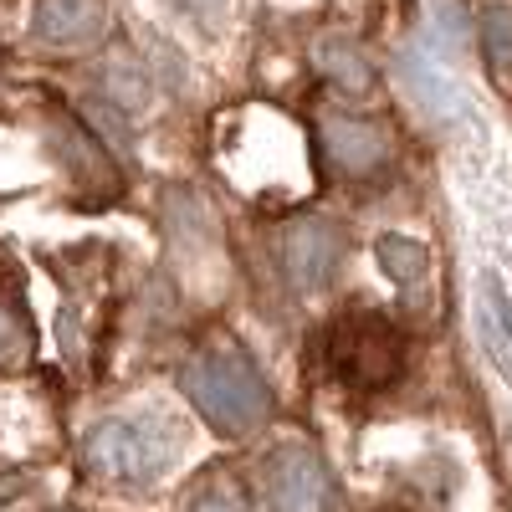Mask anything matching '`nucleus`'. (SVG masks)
Masks as SVG:
<instances>
[{
  "label": "nucleus",
  "instance_id": "obj_13",
  "mask_svg": "<svg viewBox=\"0 0 512 512\" xmlns=\"http://www.w3.org/2000/svg\"><path fill=\"white\" fill-rule=\"evenodd\" d=\"M103 98H113L118 108H144V98H149V82H144L139 62L113 57V62H108V72H103Z\"/></svg>",
  "mask_w": 512,
  "mask_h": 512
},
{
  "label": "nucleus",
  "instance_id": "obj_9",
  "mask_svg": "<svg viewBox=\"0 0 512 512\" xmlns=\"http://www.w3.org/2000/svg\"><path fill=\"white\" fill-rule=\"evenodd\" d=\"M313 57H318V67H323V77L333 82V88H344V93H369L374 88V62L364 57V47L354 36H323L318 47H313Z\"/></svg>",
  "mask_w": 512,
  "mask_h": 512
},
{
  "label": "nucleus",
  "instance_id": "obj_3",
  "mask_svg": "<svg viewBox=\"0 0 512 512\" xmlns=\"http://www.w3.org/2000/svg\"><path fill=\"white\" fill-rule=\"evenodd\" d=\"M262 497L272 512H338V482L313 446H277L262 461Z\"/></svg>",
  "mask_w": 512,
  "mask_h": 512
},
{
  "label": "nucleus",
  "instance_id": "obj_11",
  "mask_svg": "<svg viewBox=\"0 0 512 512\" xmlns=\"http://www.w3.org/2000/svg\"><path fill=\"white\" fill-rule=\"evenodd\" d=\"M374 256H379L384 277L400 282V287L420 282V277H425V267H431V251H425L420 241H410V236H395V231L374 241Z\"/></svg>",
  "mask_w": 512,
  "mask_h": 512
},
{
  "label": "nucleus",
  "instance_id": "obj_8",
  "mask_svg": "<svg viewBox=\"0 0 512 512\" xmlns=\"http://www.w3.org/2000/svg\"><path fill=\"white\" fill-rule=\"evenodd\" d=\"M103 31V0H41L36 6V36L57 41V47H77Z\"/></svg>",
  "mask_w": 512,
  "mask_h": 512
},
{
  "label": "nucleus",
  "instance_id": "obj_1",
  "mask_svg": "<svg viewBox=\"0 0 512 512\" xmlns=\"http://www.w3.org/2000/svg\"><path fill=\"white\" fill-rule=\"evenodd\" d=\"M180 390L190 395V405L216 425V431L226 436H241L251 431V425H262L272 395L262 384V369L251 364V354L241 344H231V338H221V344H205L200 354L185 359L180 369Z\"/></svg>",
  "mask_w": 512,
  "mask_h": 512
},
{
  "label": "nucleus",
  "instance_id": "obj_14",
  "mask_svg": "<svg viewBox=\"0 0 512 512\" xmlns=\"http://www.w3.org/2000/svg\"><path fill=\"white\" fill-rule=\"evenodd\" d=\"M482 47L497 67H512V11L507 6H487L482 11Z\"/></svg>",
  "mask_w": 512,
  "mask_h": 512
},
{
  "label": "nucleus",
  "instance_id": "obj_15",
  "mask_svg": "<svg viewBox=\"0 0 512 512\" xmlns=\"http://www.w3.org/2000/svg\"><path fill=\"white\" fill-rule=\"evenodd\" d=\"M190 512H246V497H241V487H236L231 477H210V482L195 492Z\"/></svg>",
  "mask_w": 512,
  "mask_h": 512
},
{
  "label": "nucleus",
  "instance_id": "obj_2",
  "mask_svg": "<svg viewBox=\"0 0 512 512\" xmlns=\"http://www.w3.org/2000/svg\"><path fill=\"white\" fill-rule=\"evenodd\" d=\"M405 364V344L390 318L379 313H349L333 333V369L344 384L354 390H384V384H395Z\"/></svg>",
  "mask_w": 512,
  "mask_h": 512
},
{
  "label": "nucleus",
  "instance_id": "obj_17",
  "mask_svg": "<svg viewBox=\"0 0 512 512\" xmlns=\"http://www.w3.org/2000/svg\"><path fill=\"white\" fill-rule=\"evenodd\" d=\"M16 487H21V482H16V477H0V502H6V497H11V492H16Z\"/></svg>",
  "mask_w": 512,
  "mask_h": 512
},
{
  "label": "nucleus",
  "instance_id": "obj_6",
  "mask_svg": "<svg viewBox=\"0 0 512 512\" xmlns=\"http://www.w3.org/2000/svg\"><path fill=\"white\" fill-rule=\"evenodd\" d=\"M323 144H328V159L344 169V175H374L390 159V139L384 128L369 123V118H333L323 128Z\"/></svg>",
  "mask_w": 512,
  "mask_h": 512
},
{
  "label": "nucleus",
  "instance_id": "obj_5",
  "mask_svg": "<svg viewBox=\"0 0 512 512\" xmlns=\"http://www.w3.org/2000/svg\"><path fill=\"white\" fill-rule=\"evenodd\" d=\"M82 456H88V472H98L108 482H149L159 472V446L139 431V425H123V420L93 425Z\"/></svg>",
  "mask_w": 512,
  "mask_h": 512
},
{
  "label": "nucleus",
  "instance_id": "obj_16",
  "mask_svg": "<svg viewBox=\"0 0 512 512\" xmlns=\"http://www.w3.org/2000/svg\"><path fill=\"white\" fill-rule=\"evenodd\" d=\"M180 6H185L190 16H216V11L226 6V0H180Z\"/></svg>",
  "mask_w": 512,
  "mask_h": 512
},
{
  "label": "nucleus",
  "instance_id": "obj_4",
  "mask_svg": "<svg viewBox=\"0 0 512 512\" xmlns=\"http://www.w3.org/2000/svg\"><path fill=\"white\" fill-rule=\"evenodd\" d=\"M338 262H344V236H338L333 221L323 216H303L292 221L282 236V272L297 292H318L333 282Z\"/></svg>",
  "mask_w": 512,
  "mask_h": 512
},
{
  "label": "nucleus",
  "instance_id": "obj_12",
  "mask_svg": "<svg viewBox=\"0 0 512 512\" xmlns=\"http://www.w3.org/2000/svg\"><path fill=\"white\" fill-rule=\"evenodd\" d=\"M31 349H36V333H31L26 313L11 308L6 297H0V369H21V364H31Z\"/></svg>",
  "mask_w": 512,
  "mask_h": 512
},
{
  "label": "nucleus",
  "instance_id": "obj_10",
  "mask_svg": "<svg viewBox=\"0 0 512 512\" xmlns=\"http://www.w3.org/2000/svg\"><path fill=\"white\" fill-rule=\"evenodd\" d=\"M482 318H487L482 328H487V344H492L497 364L512 369V303H507V287L497 272L482 277Z\"/></svg>",
  "mask_w": 512,
  "mask_h": 512
},
{
  "label": "nucleus",
  "instance_id": "obj_7",
  "mask_svg": "<svg viewBox=\"0 0 512 512\" xmlns=\"http://www.w3.org/2000/svg\"><path fill=\"white\" fill-rule=\"evenodd\" d=\"M52 149H57V159L67 164V175H72L77 185H88V190L103 185V195L118 190V175H113V164H108V149L88 134V128H77L72 118H57Z\"/></svg>",
  "mask_w": 512,
  "mask_h": 512
}]
</instances>
